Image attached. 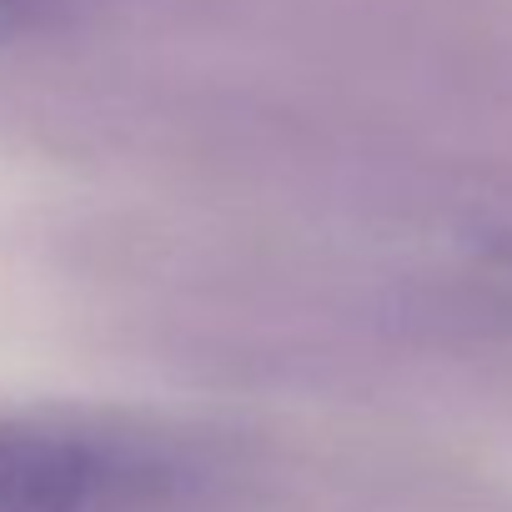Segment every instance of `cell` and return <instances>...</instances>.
Here are the masks:
<instances>
[{
  "instance_id": "6da1fadb",
  "label": "cell",
  "mask_w": 512,
  "mask_h": 512,
  "mask_svg": "<svg viewBox=\"0 0 512 512\" xmlns=\"http://www.w3.org/2000/svg\"><path fill=\"white\" fill-rule=\"evenodd\" d=\"M141 477L146 467L91 427L0 417V512H106Z\"/></svg>"
},
{
  "instance_id": "7a4b0ae2",
  "label": "cell",
  "mask_w": 512,
  "mask_h": 512,
  "mask_svg": "<svg viewBox=\"0 0 512 512\" xmlns=\"http://www.w3.org/2000/svg\"><path fill=\"white\" fill-rule=\"evenodd\" d=\"M86 0H0V46H21L76 26Z\"/></svg>"
}]
</instances>
